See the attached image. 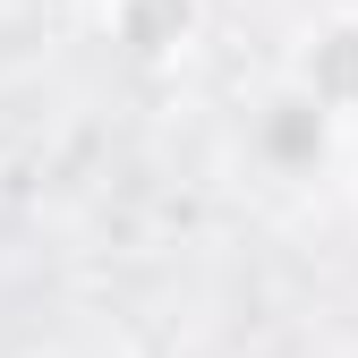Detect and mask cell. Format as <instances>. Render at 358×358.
Here are the masks:
<instances>
[{"label": "cell", "mask_w": 358, "mask_h": 358, "mask_svg": "<svg viewBox=\"0 0 358 358\" xmlns=\"http://www.w3.org/2000/svg\"><path fill=\"white\" fill-rule=\"evenodd\" d=\"M307 103L316 111H358V26L316 43V60H307Z\"/></svg>", "instance_id": "cell-1"}]
</instances>
